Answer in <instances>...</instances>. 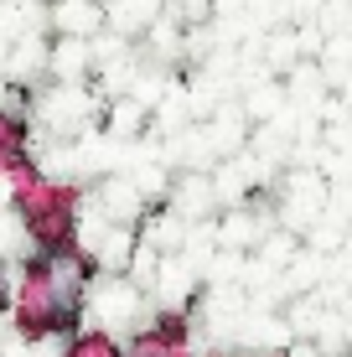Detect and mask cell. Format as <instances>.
<instances>
[{
    "mask_svg": "<svg viewBox=\"0 0 352 357\" xmlns=\"http://www.w3.org/2000/svg\"><path fill=\"white\" fill-rule=\"evenodd\" d=\"M0 145H26V125L10 109H0Z\"/></svg>",
    "mask_w": 352,
    "mask_h": 357,
    "instance_id": "obj_6",
    "label": "cell"
},
{
    "mask_svg": "<svg viewBox=\"0 0 352 357\" xmlns=\"http://www.w3.org/2000/svg\"><path fill=\"white\" fill-rule=\"evenodd\" d=\"M21 155H26L21 145H0V181H6L10 171H16V161H21Z\"/></svg>",
    "mask_w": 352,
    "mask_h": 357,
    "instance_id": "obj_7",
    "label": "cell"
},
{
    "mask_svg": "<svg viewBox=\"0 0 352 357\" xmlns=\"http://www.w3.org/2000/svg\"><path fill=\"white\" fill-rule=\"evenodd\" d=\"M166 347H171V337H161V331H135L130 337V347H119V357H161Z\"/></svg>",
    "mask_w": 352,
    "mask_h": 357,
    "instance_id": "obj_5",
    "label": "cell"
},
{
    "mask_svg": "<svg viewBox=\"0 0 352 357\" xmlns=\"http://www.w3.org/2000/svg\"><path fill=\"white\" fill-rule=\"evenodd\" d=\"M10 316H16V326L26 331V337H52V331H68L72 326V311L63 301H57V290L47 285L42 264H26L16 280V295H10Z\"/></svg>",
    "mask_w": 352,
    "mask_h": 357,
    "instance_id": "obj_1",
    "label": "cell"
},
{
    "mask_svg": "<svg viewBox=\"0 0 352 357\" xmlns=\"http://www.w3.org/2000/svg\"><path fill=\"white\" fill-rule=\"evenodd\" d=\"M161 357H192V347H187V342H171V347H166Z\"/></svg>",
    "mask_w": 352,
    "mask_h": 357,
    "instance_id": "obj_8",
    "label": "cell"
},
{
    "mask_svg": "<svg viewBox=\"0 0 352 357\" xmlns=\"http://www.w3.org/2000/svg\"><path fill=\"white\" fill-rule=\"evenodd\" d=\"M68 357H119V342L104 337V331H78L68 342Z\"/></svg>",
    "mask_w": 352,
    "mask_h": 357,
    "instance_id": "obj_4",
    "label": "cell"
},
{
    "mask_svg": "<svg viewBox=\"0 0 352 357\" xmlns=\"http://www.w3.org/2000/svg\"><path fill=\"white\" fill-rule=\"evenodd\" d=\"M26 223V233L36 238V249H68L72 243V207H47V213H31V218H21Z\"/></svg>",
    "mask_w": 352,
    "mask_h": 357,
    "instance_id": "obj_3",
    "label": "cell"
},
{
    "mask_svg": "<svg viewBox=\"0 0 352 357\" xmlns=\"http://www.w3.org/2000/svg\"><path fill=\"white\" fill-rule=\"evenodd\" d=\"M36 264H42L47 285L57 290V301H63L68 311H78L83 290H89V275H93L89 254H83L78 243H68V249H47V254H36Z\"/></svg>",
    "mask_w": 352,
    "mask_h": 357,
    "instance_id": "obj_2",
    "label": "cell"
}]
</instances>
